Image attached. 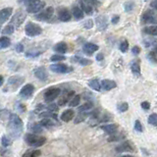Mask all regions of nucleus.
<instances>
[{"label": "nucleus", "mask_w": 157, "mask_h": 157, "mask_svg": "<svg viewBox=\"0 0 157 157\" xmlns=\"http://www.w3.org/2000/svg\"><path fill=\"white\" fill-rule=\"evenodd\" d=\"M23 131V122L17 114H11L9 118V132L12 137H18Z\"/></svg>", "instance_id": "1"}, {"label": "nucleus", "mask_w": 157, "mask_h": 157, "mask_svg": "<svg viewBox=\"0 0 157 157\" xmlns=\"http://www.w3.org/2000/svg\"><path fill=\"white\" fill-rule=\"evenodd\" d=\"M25 141L30 146L39 147V146H42L44 143H45L46 138L43 137L37 136V134H26Z\"/></svg>", "instance_id": "2"}, {"label": "nucleus", "mask_w": 157, "mask_h": 157, "mask_svg": "<svg viewBox=\"0 0 157 157\" xmlns=\"http://www.w3.org/2000/svg\"><path fill=\"white\" fill-rule=\"evenodd\" d=\"M26 34L27 35H29V37H35V35H38L41 34V28H40L39 26L35 25L34 23H29L28 25L26 26Z\"/></svg>", "instance_id": "3"}, {"label": "nucleus", "mask_w": 157, "mask_h": 157, "mask_svg": "<svg viewBox=\"0 0 157 157\" xmlns=\"http://www.w3.org/2000/svg\"><path fill=\"white\" fill-rule=\"evenodd\" d=\"M61 91L57 87H50L44 92V100L46 102H51L55 99L57 96H59Z\"/></svg>", "instance_id": "4"}, {"label": "nucleus", "mask_w": 157, "mask_h": 157, "mask_svg": "<svg viewBox=\"0 0 157 157\" xmlns=\"http://www.w3.org/2000/svg\"><path fill=\"white\" fill-rule=\"evenodd\" d=\"M50 70L58 74H67L72 70V68L65 64H53L50 66Z\"/></svg>", "instance_id": "5"}, {"label": "nucleus", "mask_w": 157, "mask_h": 157, "mask_svg": "<svg viewBox=\"0 0 157 157\" xmlns=\"http://www.w3.org/2000/svg\"><path fill=\"white\" fill-rule=\"evenodd\" d=\"M53 12H54V9L53 7H48L44 12L40 13L37 16V19L40 20V21H47L53 16Z\"/></svg>", "instance_id": "6"}, {"label": "nucleus", "mask_w": 157, "mask_h": 157, "mask_svg": "<svg viewBox=\"0 0 157 157\" xmlns=\"http://www.w3.org/2000/svg\"><path fill=\"white\" fill-rule=\"evenodd\" d=\"M25 19H26L25 13L22 12V11H19V12H17L16 14L14 15V17H13L11 24H13V25L16 26V27H19L22 23H23Z\"/></svg>", "instance_id": "7"}, {"label": "nucleus", "mask_w": 157, "mask_h": 157, "mask_svg": "<svg viewBox=\"0 0 157 157\" xmlns=\"http://www.w3.org/2000/svg\"><path fill=\"white\" fill-rule=\"evenodd\" d=\"M34 91V87L33 84H26V86L22 87L21 91H20V95L24 98H28L29 96H30L31 94H33Z\"/></svg>", "instance_id": "8"}, {"label": "nucleus", "mask_w": 157, "mask_h": 157, "mask_svg": "<svg viewBox=\"0 0 157 157\" xmlns=\"http://www.w3.org/2000/svg\"><path fill=\"white\" fill-rule=\"evenodd\" d=\"M116 151L117 152H125V151L133 152L134 147L132 146L131 143H130V141H125V142L120 143V145L116 147Z\"/></svg>", "instance_id": "9"}, {"label": "nucleus", "mask_w": 157, "mask_h": 157, "mask_svg": "<svg viewBox=\"0 0 157 157\" xmlns=\"http://www.w3.org/2000/svg\"><path fill=\"white\" fill-rule=\"evenodd\" d=\"M76 95L75 94V91H69V92H66L64 93L63 95L61 96V98L59 100H58V105H60V106H63V105H65L67 102H68L70 99H72L74 96Z\"/></svg>", "instance_id": "10"}, {"label": "nucleus", "mask_w": 157, "mask_h": 157, "mask_svg": "<svg viewBox=\"0 0 157 157\" xmlns=\"http://www.w3.org/2000/svg\"><path fill=\"white\" fill-rule=\"evenodd\" d=\"M34 76L40 80H45L48 77V74L45 69L42 68V67H39V68L34 70Z\"/></svg>", "instance_id": "11"}, {"label": "nucleus", "mask_w": 157, "mask_h": 157, "mask_svg": "<svg viewBox=\"0 0 157 157\" xmlns=\"http://www.w3.org/2000/svg\"><path fill=\"white\" fill-rule=\"evenodd\" d=\"M101 130H103L105 133L108 134H114L115 133H117L118 131V126L115 124H110V125H103L101 126Z\"/></svg>", "instance_id": "12"}, {"label": "nucleus", "mask_w": 157, "mask_h": 157, "mask_svg": "<svg viewBox=\"0 0 157 157\" xmlns=\"http://www.w3.org/2000/svg\"><path fill=\"white\" fill-rule=\"evenodd\" d=\"M44 5H45V4H44V2L40 1V0H39L38 2L34 4V5H30L29 7H27V11H28L29 13H37V12L41 10Z\"/></svg>", "instance_id": "13"}, {"label": "nucleus", "mask_w": 157, "mask_h": 157, "mask_svg": "<svg viewBox=\"0 0 157 157\" xmlns=\"http://www.w3.org/2000/svg\"><path fill=\"white\" fill-rule=\"evenodd\" d=\"M98 50V46L96 44H93V43H86L84 45V52L87 53V55H91L92 53H94L95 51Z\"/></svg>", "instance_id": "14"}, {"label": "nucleus", "mask_w": 157, "mask_h": 157, "mask_svg": "<svg viewBox=\"0 0 157 157\" xmlns=\"http://www.w3.org/2000/svg\"><path fill=\"white\" fill-rule=\"evenodd\" d=\"M101 87L102 88H104L105 91H111V89H113L117 87V84L112 80H103L101 83Z\"/></svg>", "instance_id": "15"}, {"label": "nucleus", "mask_w": 157, "mask_h": 157, "mask_svg": "<svg viewBox=\"0 0 157 157\" xmlns=\"http://www.w3.org/2000/svg\"><path fill=\"white\" fill-rule=\"evenodd\" d=\"M12 14V8H6L0 11V23L6 22Z\"/></svg>", "instance_id": "16"}, {"label": "nucleus", "mask_w": 157, "mask_h": 157, "mask_svg": "<svg viewBox=\"0 0 157 157\" xmlns=\"http://www.w3.org/2000/svg\"><path fill=\"white\" fill-rule=\"evenodd\" d=\"M142 21L145 24H156L157 20L154 18V15L152 12H146L145 15L142 16Z\"/></svg>", "instance_id": "17"}, {"label": "nucleus", "mask_w": 157, "mask_h": 157, "mask_svg": "<svg viewBox=\"0 0 157 157\" xmlns=\"http://www.w3.org/2000/svg\"><path fill=\"white\" fill-rule=\"evenodd\" d=\"M75 117V112L74 110L72 109H68L64 111L61 115V120L64 121V122H69V121H71L72 119H73Z\"/></svg>", "instance_id": "18"}, {"label": "nucleus", "mask_w": 157, "mask_h": 157, "mask_svg": "<svg viewBox=\"0 0 157 157\" xmlns=\"http://www.w3.org/2000/svg\"><path fill=\"white\" fill-rule=\"evenodd\" d=\"M58 16H59V19L62 21V22H68L70 21L71 19V14L70 12L67 10V9L65 8H62L59 10V14H58Z\"/></svg>", "instance_id": "19"}, {"label": "nucleus", "mask_w": 157, "mask_h": 157, "mask_svg": "<svg viewBox=\"0 0 157 157\" xmlns=\"http://www.w3.org/2000/svg\"><path fill=\"white\" fill-rule=\"evenodd\" d=\"M96 25L98 29L100 30H103L107 28V19L105 16H100L96 18Z\"/></svg>", "instance_id": "20"}, {"label": "nucleus", "mask_w": 157, "mask_h": 157, "mask_svg": "<svg viewBox=\"0 0 157 157\" xmlns=\"http://www.w3.org/2000/svg\"><path fill=\"white\" fill-rule=\"evenodd\" d=\"M54 50L58 53H60V54H64L68 50V46H67V44L65 42H59L54 46Z\"/></svg>", "instance_id": "21"}, {"label": "nucleus", "mask_w": 157, "mask_h": 157, "mask_svg": "<svg viewBox=\"0 0 157 157\" xmlns=\"http://www.w3.org/2000/svg\"><path fill=\"white\" fill-rule=\"evenodd\" d=\"M145 34H150V35H154V37H157V26H148L145 27V30H143Z\"/></svg>", "instance_id": "22"}, {"label": "nucleus", "mask_w": 157, "mask_h": 157, "mask_svg": "<svg viewBox=\"0 0 157 157\" xmlns=\"http://www.w3.org/2000/svg\"><path fill=\"white\" fill-rule=\"evenodd\" d=\"M73 16L76 20H80L84 18V12L80 7H74L73 9Z\"/></svg>", "instance_id": "23"}, {"label": "nucleus", "mask_w": 157, "mask_h": 157, "mask_svg": "<svg viewBox=\"0 0 157 157\" xmlns=\"http://www.w3.org/2000/svg\"><path fill=\"white\" fill-rule=\"evenodd\" d=\"M24 82V79L21 78V77H18V76H15V77H11L9 79V84H13V86H19L22 83Z\"/></svg>", "instance_id": "24"}, {"label": "nucleus", "mask_w": 157, "mask_h": 157, "mask_svg": "<svg viewBox=\"0 0 157 157\" xmlns=\"http://www.w3.org/2000/svg\"><path fill=\"white\" fill-rule=\"evenodd\" d=\"M88 86L91 88L94 89V91H100V84H99V82H98V80H96V79H93V80H89Z\"/></svg>", "instance_id": "25"}, {"label": "nucleus", "mask_w": 157, "mask_h": 157, "mask_svg": "<svg viewBox=\"0 0 157 157\" xmlns=\"http://www.w3.org/2000/svg\"><path fill=\"white\" fill-rule=\"evenodd\" d=\"M39 125L41 126V127H44V128H50L52 126H54V122L50 119V118H44L40 121Z\"/></svg>", "instance_id": "26"}, {"label": "nucleus", "mask_w": 157, "mask_h": 157, "mask_svg": "<svg viewBox=\"0 0 157 157\" xmlns=\"http://www.w3.org/2000/svg\"><path fill=\"white\" fill-rule=\"evenodd\" d=\"M92 107H93V104L91 102H87V103H84V104H83L82 106L79 107V111H80V113H83V112H87L91 109H92Z\"/></svg>", "instance_id": "27"}, {"label": "nucleus", "mask_w": 157, "mask_h": 157, "mask_svg": "<svg viewBox=\"0 0 157 157\" xmlns=\"http://www.w3.org/2000/svg\"><path fill=\"white\" fill-rule=\"evenodd\" d=\"M11 41L10 39L6 37H0V49H4L8 46H10Z\"/></svg>", "instance_id": "28"}, {"label": "nucleus", "mask_w": 157, "mask_h": 157, "mask_svg": "<svg viewBox=\"0 0 157 157\" xmlns=\"http://www.w3.org/2000/svg\"><path fill=\"white\" fill-rule=\"evenodd\" d=\"M40 154H41V152H40V150H28L26 151L23 157H38L40 156Z\"/></svg>", "instance_id": "29"}, {"label": "nucleus", "mask_w": 157, "mask_h": 157, "mask_svg": "<svg viewBox=\"0 0 157 157\" xmlns=\"http://www.w3.org/2000/svg\"><path fill=\"white\" fill-rule=\"evenodd\" d=\"M131 70L132 72L137 76H140L141 75V66L138 64L137 62H133L132 65H131Z\"/></svg>", "instance_id": "30"}, {"label": "nucleus", "mask_w": 157, "mask_h": 157, "mask_svg": "<svg viewBox=\"0 0 157 157\" xmlns=\"http://www.w3.org/2000/svg\"><path fill=\"white\" fill-rule=\"evenodd\" d=\"M80 95H78V94H77V95H75L71 99L69 105L72 106V107H76V106H78L80 104Z\"/></svg>", "instance_id": "31"}, {"label": "nucleus", "mask_w": 157, "mask_h": 157, "mask_svg": "<svg viewBox=\"0 0 157 157\" xmlns=\"http://www.w3.org/2000/svg\"><path fill=\"white\" fill-rule=\"evenodd\" d=\"M80 6H82L83 10L86 12L87 14H91V13L93 12V9L91 6H89V5H87V4H86L84 2H82V1H80Z\"/></svg>", "instance_id": "32"}, {"label": "nucleus", "mask_w": 157, "mask_h": 157, "mask_svg": "<svg viewBox=\"0 0 157 157\" xmlns=\"http://www.w3.org/2000/svg\"><path fill=\"white\" fill-rule=\"evenodd\" d=\"M75 59L77 60L82 66H87V65H91V61L86 59V58H80V57H75Z\"/></svg>", "instance_id": "33"}, {"label": "nucleus", "mask_w": 157, "mask_h": 157, "mask_svg": "<svg viewBox=\"0 0 157 157\" xmlns=\"http://www.w3.org/2000/svg\"><path fill=\"white\" fill-rule=\"evenodd\" d=\"M1 143H2L3 146L7 147V146H9V145H11L12 140H11V138L9 137L8 136H4V137H2V138H1Z\"/></svg>", "instance_id": "34"}, {"label": "nucleus", "mask_w": 157, "mask_h": 157, "mask_svg": "<svg viewBox=\"0 0 157 157\" xmlns=\"http://www.w3.org/2000/svg\"><path fill=\"white\" fill-rule=\"evenodd\" d=\"M14 26L13 25H8V26H6L5 28L3 29V30H2V33H3V34H13V31H14Z\"/></svg>", "instance_id": "35"}, {"label": "nucleus", "mask_w": 157, "mask_h": 157, "mask_svg": "<svg viewBox=\"0 0 157 157\" xmlns=\"http://www.w3.org/2000/svg\"><path fill=\"white\" fill-rule=\"evenodd\" d=\"M148 123L152 126H155L157 127V114L153 113L151 114L149 117H148Z\"/></svg>", "instance_id": "36"}, {"label": "nucleus", "mask_w": 157, "mask_h": 157, "mask_svg": "<svg viewBox=\"0 0 157 157\" xmlns=\"http://www.w3.org/2000/svg\"><path fill=\"white\" fill-rule=\"evenodd\" d=\"M117 108L120 112H126L128 109H129V104L127 102H123V103H119L118 106H117Z\"/></svg>", "instance_id": "37"}, {"label": "nucleus", "mask_w": 157, "mask_h": 157, "mask_svg": "<svg viewBox=\"0 0 157 157\" xmlns=\"http://www.w3.org/2000/svg\"><path fill=\"white\" fill-rule=\"evenodd\" d=\"M128 48H129V42L127 41V40H123L120 44V50L123 53H125V52L128 51Z\"/></svg>", "instance_id": "38"}, {"label": "nucleus", "mask_w": 157, "mask_h": 157, "mask_svg": "<svg viewBox=\"0 0 157 157\" xmlns=\"http://www.w3.org/2000/svg\"><path fill=\"white\" fill-rule=\"evenodd\" d=\"M31 131H33L34 133H35V134L41 133L42 132L41 126H40L39 124H34L33 126H31Z\"/></svg>", "instance_id": "39"}, {"label": "nucleus", "mask_w": 157, "mask_h": 157, "mask_svg": "<svg viewBox=\"0 0 157 157\" xmlns=\"http://www.w3.org/2000/svg\"><path fill=\"white\" fill-rule=\"evenodd\" d=\"M134 130H136V131L138 132V133L143 132V127H142V125L141 124V122L138 120H137L136 122H134Z\"/></svg>", "instance_id": "40"}, {"label": "nucleus", "mask_w": 157, "mask_h": 157, "mask_svg": "<svg viewBox=\"0 0 157 157\" xmlns=\"http://www.w3.org/2000/svg\"><path fill=\"white\" fill-rule=\"evenodd\" d=\"M66 59V57L65 56H63V55H53L51 56L50 58V60L52 62H57V61H63V60H65Z\"/></svg>", "instance_id": "41"}, {"label": "nucleus", "mask_w": 157, "mask_h": 157, "mask_svg": "<svg viewBox=\"0 0 157 157\" xmlns=\"http://www.w3.org/2000/svg\"><path fill=\"white\" fill-rule=\"evenodd\" d=\"M147 58H148V60L151 62V63H155L157 62V58H156V55H155V53L153 51H151L150 53H148L147 54Z\"/></svg>", "instance_id": "42"}, {"label": "nucleus", "mask_w": 157, "mask_h": 157, "mask_svg": "<svg viewBox=\"0 0 157 157\" xmlns=\"http://www.w3.org/2000/svg\"><path fill=\"white\" fill-rule=\"evenodd\" d=\"M134 7V4L133 1H129L127 3H125V10L127 12H130L133 10V8Z\"/></svg>", "instance_id": "43"}, {"label": "nucleus", "mask_w": 157, "mask_h": 157, "mask_svg": "<svg viewBox=\"0 0 157 157\" xmlns=\"http://www.w3.org/2000/svg\"><path fill=\"white\" fill-rule=\"evenodd\" d=\"M47 109L50 112H57L58 111V105L54 104V103H50V104L47 106Z\"/></svg>", "instance_id": "44"}, {"label": "nucleus", "mask_w": 157, "mask_h": 157, "mask_svg": "<svg viewBox=\"0 0 157 157\" xmlns=\"http://www.w3.org/2000/svg\"><path fill=\"white\" fill-rule=\"evenodd\" d=\"M84 3L87 4V5L89 6H97V5H99V2H97L96 0H84Z\"/></svg>", "instance_id": "45"}, {"label": "nucleus", "mask_w": 157, "mask_h": 157, "mask_svg": "<svg viewBox=\"0 0 157 157\" xmlns=\"http://www.w3.org/2000/svg\"><path fill=\"white\" fill-rule=\"evenodd\" d=\"M84 27L86 29H91L92 27H93V21L92 20H87L86 22H84Z\"/></svg>", "instance_id": "46"}, {"label": "nucleus", "mask_w": 157, "mask_h": 157, "mask_svg": "<svg viewBox=\"0 0 157 157\" xmlns=\"http://www.w3.org/2000/svg\"><path fill=\"white\" fill-rule=\"evenodd\" d=\"M141 108L145 110H148L150 108V103L147 101H143L141 102Z\"/></svg>", "instance_id": "47"}, {"label": "nucleus", "mask_w": 157, "mask_h": 157, "mask_svg": "<svg viewBox=\"0 0 157 157\" xmlns=\"http://www.w3.org/2000/svg\"><path fill=\"white\" fill-rule=\"evenodd\" d=\"M84 117H86V115H79L78 117L76 118V120H75V123H76V124H78V123L83 122V121L84 120Z\"/></svg>", "instance_id": "48"}, {"label": "nucleus", "mask_w": 157, "mask_h": 157, "mask_svg": "<svg viewBox=\"0 0 157 157\" xmlns=\"http://www.w3.org/2000/svg\"><path fill=\"white\" fill-rule=\"evenodd\" d=\"M132 52L134 53V55L140 54V52H141V48L138 47V46H134V47H133V49H132Z\"/></svg>", "instance_id": "49"}, {"label": "nucleus", "mask_w": 157, "mask_h": 157, "mask_svg": "<svg viewBox=\"0 0 157 157\" xmlns=\"http://www.w3.org/2000/svg\"><path fill=\"white\" fill-rule=\"evenodd\" d=\"M23 50H24V46L22 45L21 43L17 44V45H16V51H17V52H22Z\"/></svg>", "instance_id": "50"}, {"label": "nucleus", "mask_w": 157, "mask_h": 157, "mask_svg": "<svg viewBox=\"0 0 157 157\" xmlns=\"http://www.w3.org/2000/svg\"><path fill=\"white\" fill-rule=\"evenodd\" d=\"M120 20V17L119 16H115L113 17V19H112V24H117Z\"/></svg>", "instance_id": "51"}, {"label": "nucleus", "mask_w": 157, "mask_h": 157, "mask_svg": "<svg viewBox=\"0 0 157 157\" xmlns=\"http://www.w3.org/2000/svg\"><path fill=\"white\" fill-rule=\"evenodd\" d=\"M151 7L155 8L156 10H157V0H154V1H152V2H151Z\"/></svg>", "instance_id": "52"}, {"label": "nucleus", "mask_w": 157, "mask_h": 157, "mask_svg": "<svg viewBox=\"0 0 157 157\" xmlns=\"http://www.w3.org/2000/svg\"><path fill=\"white\" fill-rule=\"evenodd\" d=\"M96 60L97 61H101V60H103V54H98L97 56H96Z\"/></svg>", "instance_id": "53"}, {"label": "nucleus", "mask_w": 157, "mask_h": 157, "mask_svg": "<svg viewBox=\"0 0 157 157\" xmlns=\"http://www.w3.org/2000/svg\"><path fill=\"white\" fill-rule=\"evenodd\" d=\"M3 77H2V76H0V87H1L2 86V84H3Z\"/></svg>", "instance_id": "54"}, {"label": "nucleus", "mask_w": 157, "mask_h": 157, "mask_svg": "<svg viewBox=\"0 0 157 157\" xmlns=\"http://www.w3.org/2000/svg\"><path fill=\"white\" fill-rule=\"evenodd\" d=\"M154 53H157V45H155L154 46V51H153Z\"/></svg>", "instance_id": "55"}, {"label": "nucleus", "mask_w": 157, "mask_h": 157, "mask_svg": "<svg viewBox=\"0 0 157 157\" xmlns=\"http://www.w3.org/2000/svg\"><path fill=\"white\" fill-rule=\"evenodd\" d=\"M121 157H133L131 155H124V156H121Z\"/></svg>", "instance_id": "56"}, {"label": "nucleus", "mask_w": 157, "mask_h": 157, "mask_svg": "<svg viewBox=\"0 0 157 157\" xmlns=\"http://www.w3.org/2000/svg\"><path fill=\"white\" fill-rule=\"evenodd\" d=\"M0 29H1V24H0Z\"/></svg>", "instance_id": "57"}]
</instances>
